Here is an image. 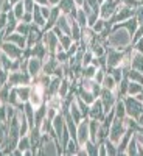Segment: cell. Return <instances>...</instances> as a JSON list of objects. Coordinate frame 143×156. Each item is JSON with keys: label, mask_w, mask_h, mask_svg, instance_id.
Returning a JSON list of instances; mask_svg holds the SVG:
<instances>
[{"label": "cell", "mask_w": 143, "mask_h": 156, "mask_svg": "<svg viewBox=\"0 0 143 156\" xmlns=\"http://www.w3.org/2000/svg\"><path fill=\"white\" fill-rule=\"evenodd\" d=\"M126 129H128V126H126L124 119H117V117H115L114 122L111 123L107 139H109V140H112L114 144L118 145V142H120V139L123 137V134L126 133Z\"/></svg>", "instance_id": "obj_3"}, {"label": "cell", "mask_w": 143, "mask_h": 156, "mask_svg": "<svg viewBox=\"0 0 143 156\" xmlns=\"http://www.w3.org/2000/svg\"><path fill=\"white\" fill-rule=\"evenodd\" d=\"M141 90H143V84L135 83V81H129V83H128L126 95H132V97H135V95H138V94L141 92Z\"/></svg>", "instance_id": "obj_29"}, {"label": "cell", "mask_w": 143, "mask_h": 156, "mask_svg": "<svg viewBox=\"0 0 143 156\" xmlns=\"http://www.w3.org/2000/svg\"><path fill=\"white\" fill-rule=\"evenodd\" d=\"M6 23H8V12H2V11H0V31L5 30Z\"/></svg>", "instance_id": "obj_50"}, {"label": "cell", "mask_w": 143, "mask_h": 156, "mask_svg": "<svg viewBox=\"0 0 143 156\" xmlns=\"http://www.w3.org/2000/svg\"><path fill=\"white\" fill-rule=\"evenodd\" d=\"M83 147L86 148V151H87V154H89V156H97V154H98V144H97V142L87 140Z\"/></svg>", "instance_id": "obj_35"}, {"label": "cell", "mask_w": 143, "mask_h": 156, "mask_svg": "<svg viewBox=\"0 0 143 156\" xmlns=\"http://www.w3.org/2000/svg\"><path fill=\"white\" fill-rule=\"evenodd\" d=\"M70 87H72V84H70V81H69V78H62V80H61V84H59L58 95H59L61 98H66L67 94L70 92Z\"/></svg>", "instance_id": "obj_28"}, {"label": "cell", "mask_w": 143, "mask_h": 156, "mask_svg": "<svg viewBox=\"0 0 143 156\" xmlns=\"http://www.w3.org/2000/svg\"><path fill=\"white\" fill-rule=\"evenodd\" d=\"M131 69H135L143 73V53L134 50L131 51Z\"/></svg>", "instance_id": "obj_19"}, {"label": "cell", "mask_w": 143, "mask_h": 156, "mask_svg": "<svg viewBox=\"0 0 143 156\" xmlns=\"http://www.w3.org/2000/svg\"><path fill=\"white\" fill-rule=\"evenodd\" d=\"M30 28H31V23H25V22H20L17 23V27H16V31L19 34H23V36H28L30 33Z\"/></svg>", "instance_id": "obj_39"}, {"label": "cell", "mask_w": 143, "mask_h": 156, "mask_svg": "<svg viewBox=\"0 0 143 156\" xmlns=\"http://www.w3.org/2000/svg\"><path fill=\"white\" fill-rule=\"evenodd\" d=\"M61 80L62 78H59V76H51V81H50V84H48V87L45 89V95H47V98H50V97H53V95H56L58 94V90H59V84H61Z\"/></svg>", "instance_id": "obj_22"}, {"label": "cell", "mask_w": 143, "mask_h": 156, "mask_svg": "<svg viewBox=\"0 0 143 156\" xmlns=\"http://www.w3.org/2000/svg\"><path fill=\"white\" fill-rule=\"evenodd\" d=\"M104 76H106V69L100 67V69L97 70L95 76H94V80H95V81H97L98 84H101V83H103V80H104Z\"/></svg>", "instance_id": "obj_47"}, {"label": "cell", "mask_w": 143, "mask_h": 156, "mask_svg": "<svg viewBox=\"0 0 143 156\" xmlns=\"http://www.w3.org/2000/svg\"><path fill=\"white\" fill-rule=\"evenodd\" d=\"M135 14V8H131V6H124V5H120L118 8H117V11L114 12V16L111 17V19H107L106 22L111 25L114 23H120V22H124V20H128L129 17H132Z\"/></svg>", "instance_id": "obj_4"}, {"label": "cell", "mask_w": 143, "mask_h": 156, "mask_svg": "<svg viewBox=\"0 0 143 156\" xmlns=\"http://www.w3.org/2000/svg\"><path fill=\"white\" fill-rule=\"evenodd\" d=\"M55 58L58 59L59 64H66L69 62V53H67V50H59L55 53Z\"/></svg>", "instance_id": "obj_43"}, {"label": "cell", "mask_w": 143, "mask_h": 156, "mask_svg": "<svg viewBox=\"0 0 143 156\" xmlns=\"http://www.w3.org/2000/svg\"><path fill=\"white\" fill-rule=\"evenodd\" d=\"M78 50H80V42H76V41H73L72 42V45L67 48V53H69V58L70 56H73V55H76L78 53Z\"/></svg>", "instance_id": "obj_48"}, {"label": "cell", "mask_w": 143, "mask_h": 156, "mask_svg": "<svg viewBox=\"0 0 143 156\" xmlns=\"http://www.w3.org/2000/svg\"><path fill=\"white\" fill-rule=\"evenodd\" d=\"M48 55H50V53H48L47 47L42 44V41L37 42V44H34V45L31 47V56H34V58H39V59L44 61Z\"/></svg>", "instance_id": "obj_20"}, {"label": "cell", "mask_w": 143, "mask_h": 156, "mask_svg": "<svg viewBox=\"0 0 143 156\" xmlns=\"http://www.w3.org/2000/svg\"><path fill=\"white\" fill-rule=\"evenodd\" d=\"M89 117H84V119L78 123V129H76V142L78 145H84L89 140Z\"/></svg>", "instance_id": "obj_10"}, {"label": "cell", "mask_w": 143, "mask_h": 156, "mask_svg": "<svg viewBox=\"0 0 143 156\" xmlns=\"http://www.w3.org/2000/svg\"><path fill=\"white\" fill-rule=\"evenodd\" d=\"M53 122V129H55V136H56V142L59 144V137L62 134V129L66 126V119H64V114L62 112H58L55 115V119L51 120Z\"/></svg>", "instance_id": "obj_15"}, {"label": "cell", "mask_w": 143, "mask_h": 156, "mask_svg": "<svg viewBox=\"0 0 143 156\" xmlns=\"http://www.w3.org/2000/svg\"><path fill=\"white\" fill-rule=\"evenodd\" d=\"M97 2H98V3H100V6H101L103 3H104V0H97Z\"/></svg>", "instance_id": "obj_62"}, {"label": "cell", "mask_w": 143, "mask_h": 156, "mask_svg": "<svg viewBox=\"0 0 143 156\" xmlns=\"http://www.w3.org/2000/svg\"><path fill=\"white\" fill-rule=\"evenodd\" d=\"M112 27H123V28H126L129 33H131V36H134V33H135V31H137V28H138V22H137L135 16H132V17H129V19H128V20H124V22L114 23Z\"/></svg>", "instance_id": "obj_18"}, {"label": "cell", "mask_w": 143, "mask_h": 156, "mask_svg": "<svg viewBox=\"0 0 143 156\" xmlns=\"http://www.w3.org/2000/svg\"><path fill=\"white\" fill-rule=\"evenodd\" d=\"M124 56V50H117L112 47H106V69L118 67Z\"/></svg>", "instance_id": "obj_5"}, {"label": "cell", "mask_w": 143, "mask_h": 156, "mask_svg": "<svg viewBox=\"0 0 143 156\" xmlns=\"http://www.w3.org/2000/svg\"><path fill=\"white\" fill-rule=\"evenodd\" d=\"M69 112H70V115L73 117V120L76 122V123H80L84 117H83V114H81V111H80V108H78V105H76V101L73 100L72 103H70V106H69Z\"/></svg>", "instance_id": "obj_27"}, {"label": "cell", "mask_w": 143, "mask_h": 156, "mask_svg": "<svg viewBox=\"0 0 143 156\" xmlns=\"http://www.w3.org/2000/svg\"><path fill=\"white\" fill-rule=\"evenodd\" d=\"M34 3L41 5V6H45V5H48V0H34ZM48 6H50V5H48Z\"/></svg>", "instance_id": "obj_56"}, {"label": "cell", "mask_w": 143, "mask_h": 156, "mask_svg": "<svg viewBox=\"0 0 143 156\" xmlns=\"http://www.w3.org/2000/svg\"><path fill=\"white\" fill-rule=\"evenodd\" d=\"M92 59H94V53L87 48L84 53H83V67H84V66H89V64L92 62Z\"/></svg>", "instance_id": "obj_44"}, {"label": "cell", "mask_w": 143, "mask_h": 156, "mask_svg": "<svg viewBox=\"0 0 143 156\" xmlns=\"http://www.w3.org/2000/svg\"><path fill=\"white\" fill-rule=\"evenodd\" d=\"M123 101H124V108H126V115L137 120L140 114L143 112V103L137 97H132V95H124Z\"/></svg>", "instance_id": "obj_2"}, {"label": "cell", "mask_w": 143, "mask_h": 156, "mask_svg": "<svg viewBox=\"0 0 143 156\" xmlns=\"http://www.w3.org/2000/svg\"><path fill=\"white\" fill-rule=\"evenodd\" d=\"M17 148L23 153L25 150H28L31 148V142H30V136L28 134H25V136H20L19 142H17Z\"/></svg>", "instance_id": "obj_30"}, {"label": "cell", "mask_w": 143, "mask_h": 156, "mask_svg": "<svg viewBox=\"0 0 143 156\" xmlns=\"http://www.w3.org/2000/svg\"><path fill=\"white\" fill-rule=\"evenodd\" d=\"M75 101H76L78 108H80V111H81L83 117H89V108H90V105H87V103H86L84 100H81L78 95H75Z\"/></svg>", "instance_id": "obj_34"}, {"label": "cell", "mask_w": 143, "mask_h": 156, "mask_svg": "<svg viewBox=\"0 0 143 156\" xmlns=\"http://www.w3.org/2000/svg\"><path fill=\"white\" fill-rule=\"evenodd\" d=\"M56 27H59V30L64 33V34H69L72 33V28H70V17L69 14H64V12H61L58 20H56Z\"/></svg>", "instance_id": "obj_17"}, {"label": "cell", "mask_w": 143, "mask_h": 156, "mask_svg": "<svg viewBox=\"0 0 143 156\" xmlns=\"http://www.w3.org/2000/svg\"><path fill=\"white\" fill-rule=\"evenodd\" d=\"M44 98H45V89L39 84H31V94H30V103L34 108H39L44 105Z\"/></svg>", "instance_id": "obj_9"}, {"label": "cell", "mask_w": 143, "mask_h": 156, "mask_svg": "<svg viewBox=\"0 0 143 156\" xmlns=\"http://www.w3.org/2000/svg\"><path fill=\"white\" fill-rule=\"evenodd\" d=\"M59 2H61V0H48V5L50 6H58Z\"/></svg>", "instance_id": "obj_58"}, {"label": "cell", "mask_w": 143, "mask_h": 156, "mask_svg": "<svg viewBox=\"0 0 143 156\" xmlns=\"http://www.w3.org/2000/svg\"><path fill=\"white\" fill-rule=\"evenodd\" d=\"M103 103V108H104V112H109L114 106H115V101H117V94L115 90H109V89H104L101 87V92H100V97H98Z\"/></svg>", "instance_id": "obj_8"}, {"label": "cell", "mask_w": 143, "mask_h": 156, "mask_svg": "<svg viewBox=\"0 0 143 156\" xmlns=\"http://www.w3.org/2000/svg\"><path fill=\"white\" fill-rule=\"evenodd\" d=\"M3 2H5V0H0V6H2V5H3Z\"/></svg>", "instance_id": "obj_63"}, {"label": "cell", "mask_w": 143, "mask_h": 156, "mask_svg": "<svg viewBox=\"0 0 143 156\" xmlns=\"http://www.w3.org/2000/svg\"><path fill=\"white\" fill-rule=\"evenodd\" d=\"M138 2H140V5H143V0H138Z\"/></svg>", "instance_id": "obj_64"}, {"label": "cell", "mask_w": 143, "mask_h": 156, "mask_svg": "<svg viewBox=\"0 0 143 156\" xmlns=\"http://www.w3.org/2000/svg\"><path fill=\"white\" fill-rule=\"evenodd\" d=\"M104 115H106V112H104V108H103L101 100L100 98H95V101L89 108V119H95V120H100L101 122L103 119H104Z\"/></svg>", "instance_id": "obj_13"}, {"label": "cell", "mask_w": 143, "mask_h": 156, "mask_svg": "<svg viewBox=\"0 0 143 156\" xmlns=\"http://www.w3.org/2000/svg\"><path fill=\"white\" fill-rule=\"evenodd\" d=\"M23 2V6H25V11H30V12H33V8H34V0H22Z\"/></svg>", "instance_id": "obj_53"}, {"label": "cell", "mask_w": 143, "mask_h": 156, "mask_svg": "<svg viewBox=\"0 0 143 156\" xmlns=\"http://www.w3.org/2000/svg\"><path fill=\"white\" fill-rule=\"evenodd\" d=\"M5 41L14 42V44H16V45H19L20 48H25V47H27V36L19 34L17 31L11 33V34H6V36H5Z\"/></svg>", "instance_id": "obj_21"}, {"label": "cell", "mask_w": 143, "mask_h": 156, "mask_svg": "<svg viewBox=\"0 0 143 156\" xmlns=\"http://www.w3.org/2000/svg\"><path fill=\"white\" fill-rule=\"evenodd\" d=\"M78 148H80V145H78V142L75 139H70L67 142V145L64 147V154H76Z\"/></svg>", "instance_id": "obj_31"}, {"label": "cell", "mask_w": 143, "mask_h": 156, "mask_svg": "<svg viewBox=\"0 0 143 156\" xmlns=\"http://www.w3.org/2000/svg\"><path fill=\"white\" fill-rule=\"evenodd\" d=\"M132 48L137 50V51H140V53H143V37L137 39V41L132 44Z\"/></svg>", "instance_id": "obj_52"}, {"label": "cell", "mask_w": 143, "mask_h": 156, "mask_svg": "<svg viewBox=\"0 0 143 156\" xmlns=\"http://www.w3.org/2000/svg\"><path fill=\"white\" fill-rule=\"evenodd\" d=\"M137 123H138L140 126H143V112L140 114V117H138V119H137Z\"/></svg>", "instance_id": "obj_59"}, {"label": "cell", "mask_w": 143, "mask_h": 156, "mask_svg": "<svg viewBox=\"0 0 143 156\" xmlns=\"http://www.w3.org/2000/svg\"><path fill=\"white\" fill-rule=\"evenodd\" d=\"M5 42V30L0 31V47H2V44Z\"/></svg>", "instance_id": "obj_57"}, {"label": "cell", "mask_w": 143, "mask_h": 156, "mask_svg": "<svg viewBox=\"0 0 143 156\" xmlns=\"http://www.w3.org/2000/svg\"><path fill=\"white\" fill-rule=\"evenodd\" d=\"M98 154H101V156H106V154H107V150H106L104 142H98Z\"/></svg>", "instance_id": "obj_55"}, {"label": "cell", "mask_w": 143, "mask_h": 156, "mask_svg": "<svg viewBox=\"0 0 143 156\" xmlns=\"http://www.w3.org/2000/svg\"><path fill=\"white\" fill-rule=\"evenodd\" d=\"M20 22L31 23V22H33V12H30V11H25V12H23V16H22V19H20Z\"/></svg>", "instance_id": "obj_51"}, {"label": "cell", "mask_w": 143, "mask_h": 156, "mask_svg": "<svg viewBox=\"0 0 143 156\" xmlns=\"http://www.w3.org/2000/svg\"><path fill=\"white\" fill-rule=\"evenodd\" d=\"M50 12H51V6H48V5H45V6H41V14L45 17V20L50 17Z\"/></svg>", "instance_id": "obj_54"}, {"label": "cell", "mask_w": 143, "mask_h": 156, "mask_svg": "<svg viewBox=\"0 0 143 156\" xmlns=\"http://www.w3.org/2000/svg\"><path fill=\"white\" fill-rule=\"evenodd\" d=\"M98 67H95L94 64H89V66H84L83 70H81V76L83 78H94L95 73H97Z\"/></svg>", "instance_id": "obj_32"}, {"label": "cell", "mask_w": 143, "mask_h": 156, "mask_svg": "<svg viewBox=\"0 0 143 156\" xmlns=\"http://www.w3.org/2000/svg\"><path fill=\"white\" fill-rule=\"evenodd\" d=\"M103 142H104V145H106V150H107V154H109V156H117V154H118V151H117V144H114V142L109 140V139H104Z\"/></svg>", "instance_id": "obj_41"}, {"label": "cell", "mask_w": 143, "mask_h": 156, "mask_svg": "<svg viewBox=\"0 0 143 156\" xmlns=\"http://www.w3.org/2000/svg\"><path fill=\"white\" fill-rule=\"evenodd\" d=\"M9 2H11L12 5H14V3H17V2H20V0H9Z\"/></svg>", "instance_id": "obj_61"}, {"label": "cell", "mask_w": 143, "mask_h": 156, "mask_svg": "<svg viewBox=\"0 0 143 156\" xmlns=\"http://www.w3.org/2000/svg\"><path fill=\"white\" fill-rule=\"evenodd\" d=\"M98 128H100V120H95V119H89V140L92 142H97L98 144V139H97V134H98Z\"/></svg>", "instance_id": "obj_24"}, {"label": "cell", "mask_w": 143, "mask_h": 156, "mask_svg": "<svg viewBox=\"0 0 143 156\" xmlns=\"http://www.w3.org/2000/svg\"><path fill=\"white\" fill-rule=\"evenodd\" d=\"M8 83L11 86H20V84H31V75L23 70H14L9 72Z\"/></svg>", "instance_id": "obj_7"}, {"label": "cell", "mask_w": 143, "mask_h": 156, "mask_svg": "<svg viewBox=\"0 0 143 156\" xmlns=\"http://www.w3.org/2000/svg\"><path fill=\"white\" fill-rule=\"evenodd\" d=\"M118 6H120V3L117 2V0H104V3L100 6V17L104 19V20L111 19Z\"/></svg>", "instance_id": "obj_12"}, {"label": "cell", "mask_w": 143, "mask_h": 156, "mask_svg": "<svg viewBox=\"0 0 143 156\" xmlns=\"http://www.w3.org/2000/svg\"><path fill=\"white\" fill-rule=\"evenodd\" d=\"M120 5H124V6H131V8H137L140 5L138 0H117Z\"/></svg>", "instance_id": "obj_49"}, {"label": "cell", "mask_w": 143, "mask_h": 156, "mask_svg": "<svg viewBox=\"0 0 143 156\" xmlns=\"http://www.w3.org/2000/svg\"><path fill=\"white\" fill-rule=\"evenodd\" d=\"M12 12H14V16H16L19 20L22 19L23 12H25V6H23V2H22V0H20V2H17V3L12 5Z\"/></svg>", "instance_id": "obj_38"}, {"label": "cell", "mask_w": 143, "mask_h": 156, "mask_svg": "<svg viewBox=\"0 0 143 156\" xmlns=\"http://www.w3.org/2000/svg\"><path fill=\"white\" fill-rule=\"evenodd\" d=\"M45 17L41 14V5H34V8H33V23H36L37 27H41V28H44V25H45Z\"/></svg>", "instance_id": "obj_25"}, {"label": "cell", "mask_w": 143, "mask_h": 156, "mask_svg": "<svg viewBox=\"0 0 143 156\" xmlns=\"http://www.w3.org/2000/svg\"><path fill=\"white\" fill-rule=\"evenodd\" d=\"M114 111H115V117H117V119H124V117H126V108H124L123 97L117 98L115 106H114Z\"/></svg>", "instance_id": "obj_26"}, {"label": "cell", "mask_w": 143, "mask_h": 156, "mask_svg": "<svg viewBox=\"0 0 143 156\" xmlns=\"http://www.w3.org/2000/svg\"><path fill=\"white\" fill-rule=\"evenodd\" d=\"M90 28H92L95 33H101L103 30H104V19H101V17H100V19H98Z\"/></svg>", "instance_id": "obj_46"}, {"label": "cell", "mask_w": 143, "mask_h": 156, "mask_svg": "<svg viewBox=\"0 0 143 156\" xmlns=\"http://www.w3.org/2000/svg\"><path fill=\"white\" fill-rule=\"evenodd\" d=\"M98 19H100V12H95V11L89 12V14H87V27H92Z\"/></svg>", "instance_id": "obj_45"}, {"label": "cell", "mask_w": 143, "mask_h": 156, "mask_svg": "<svg viewBox=\"0 0 143 156\" xmlns=\"http://www.w3.org/2000/svg\"><path fill=\"white\" fill-rule=\"evenodd\" d=\"M42 66H44V61H42V59L34 58V56L28 58V69H27V70H28V73L31 75V78L42 72Z\"/></svg>", "instance_id": "obj_16"}, {"label": "cell", "mask_w": 143, "mask_h": 156, "mask_svg": "<svg viewBox=\"0 0 143 156\" xmlns=\"http://www.w3.org/2000/svg\"><path fill=\"white\" fill-rule=\"evenodd\" d=\"M128 78H129V81H135V83L143 84V73L135 70V69H131L128 72Z\"/></svg>", "instance_id": "obj_37"}, {"label": "cell", "mask_w": 143, "mask_h": 156, "mask_svg": "<svg viewBox=\"0 0 143 156\" xmlns=\"http://www.w3.org/2000/svg\"><path fill=\"white\" fill-rule=\"evenodd\" d=\"M132 44V36L126 28L123 27H112V31L109 33L106 39V47H112L117 50H124L131 47Z\"/></svg>", "instance_id": "obj_1"}, {"label": "cell", "mask_w": 143, "mask_h": 156, "mask_svg": "<svg viewBox=\"0 0 143 156\" xmlns=\"http://www.w3.org/2000/svg\"><path fill=\"white\" fill-rule=\"evenodd\" d=\"M101 86L104 87V89H109V90H115L117 89V83H115V80L112 78L111 73H106V76H104V80H103Z\"/></svg>", "instance_id": "obj_33"}, {"label": "cell", "mask_w": 143, "mask_h": 156, "mask_svg": "<svg viewBox=\"0 0 143 156\" xmlns=\"http://www.w3.org/2000/svg\"><path fill=\"white\" fill-rule=\"evenodd\" d=\"M42 44L47 47L50 55H55L58 50V45H59V37L53 30H47L44 31V36H42Z\"/></svg>", "instance_id": "obj_6"}, {"label": "cell", "mask_w": 143, "mask_h": 156, "mask_svg": "<svg viewBox=\"0 0 143 156\" xmlns=\"http://www.w3.org/2000/svg\"><path fill=\"white\" fill-rule=\"evenodd\" d=\"M0 50L6 53L11 59H20L22 55H23V48H20L19 45H16L14 42H9V41H5L0 47Z\"/></svg>", "instance_id": "obj_11"}, {"label": "cell", "mask_w": 143, "mask_h": 156, "mask_svg": "<svg viewBox=\"0 0 143 156\" xmlns=\"http://www.w3.org/2000/svg\"><path fill=\"white\" fill-rule=\"evenodd\" d=\"M126 154H129V156H135V154H137V140H135L134 134H132L131 140H129V144H128V148H126Z\"/></svg>", "instance_id": "obj_40"}, {"label": "cell", "mask_w": 143, "mask_h": 156, "mask_svg": "<svg viewBox=\"0 0 143 156\" xmlns=\"http://www.w3.org/2000/svg\"><path fill=\"white\" fill-rule=\"evenodd\" d=\"M59 9L61 12H64V14H69L70 17H76V12H78V6L75 3V0H61L59 2Z\"/></svg>", "instance_id": "obj_14"}, {"label": "cell", "mask_w": 143, "mask_h": 156, "mask_svg": "<svg viewBox=\"0 0 143 156\" xmlns=\"http://www.w3.org/2000/svg\"><path fill=\"white\" fill-rule=\"evenodd\" d=\"M86 2V0H75V3H76V6L80 8V6H83V3Z\"/></svg>", "instance_id": "obj_60"}, {"label": "cell", "mask_w": 143, "mask_h": 156, "mask_svg": "<svg viewBox=\"0 0 143 156\" xmlns=\"http://www.w3.org/2000/svg\"><path fill=\"white\" fill-rule=\"evenodd\" d=\"M75 20H76L78 23H80V27H81V28L87 27V14L84 12V9H83V8H78V12H76Z\"/></svg>", "instance_id": "obj_36"}, {"label": "cell", "mask_w": 143, "mask_h": 156, "mask_svg": "<svg viewBox=\"0 0 143 156\" xmlns=\"http://www.w3.org/2000/svg\"><path fill=\"white\" fill-rule=\"evenodd\" d=\"M72 42H73V41H72V37H70L69 34H61V36H59V45H61L64 50H67V48L72 45Z\"/></svg>", "instance_id": "obj_42"}, {"label": "cell", "mask_w": 143, "mask_h": 156, "mask_svg": "<svg viewBox=\"0 0 143 156\" xmlns=\"http://www.w3.org/2000/svg\"><path fill=\"white\" fill-rule=\"evenodd\" d=\"M16 92L20 98V101L27 103L30 100V94H31V84H20V86H14Z\"/></svg>", "instance_id": "obj_23"}]
</instances>
